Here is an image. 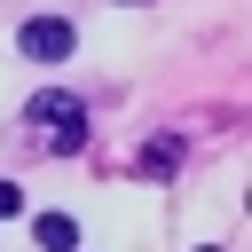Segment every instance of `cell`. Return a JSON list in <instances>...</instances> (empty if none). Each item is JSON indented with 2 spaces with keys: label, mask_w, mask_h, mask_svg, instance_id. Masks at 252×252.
Listing matches in <instances>:
<instances>
[{
  "label": "cell",
  "mask_w": 252,
  "mask_h": 252,
  "mask_svg": "<svg viewBox=\"0 0 252 252\" xmlns=\"http://www.w3.org/2000/svg\"><path fill=\"white\" fill-rule=\"evenodd\" d=\"M16 205H24V189H16V181H0V213H16Z\"/></svg>",
  "instance_id": "cell-4"
},
{
  "label": "cell",
  "mask_w": 252,
  "mask_h": 252,
  "mask_svg": "<svg viewBox=\"0 0 252 252\" xmlns=\"http://www.w3.org/2000/svg\"><path fill=\"white\" fill-rule=\"evenodd\" d=\"M32 134H39L47 150H63V158L87 150V102H79V94H55V87L32 94Z\"/></svg>",
  "instance_id": "cell-1"
},
{
  "label": "cell",
  "mask_w": 252,
  "mask_h": 252,
  "mask_svg": "<svg viewBox=\"0 0 252 252\" xmlns=\"http://www.w3.org/2000/svg\"><path fill=\"white\" fill-rule=\"evenodd\" d=\"M16 47H24L32 63H63V55H71V24H63V16H32V24L16 32Z\"/></svg>",
  "instance_id": "cell-2"
},
{
  "label": "cell",
  "mask_w": 252,
  "mask_h": 252,
  "mask_svg": "<svg viewBox=\"0 0 252 252\" xmlns=\"http://www.w3.org/2000/svg\"><path fill=\"white\" fill-rule=\"evenodd\" d=\"M39 244H47V252H71V244H79V228H71L63 213H47V220H39Z\"/></svg>",
  "instance_id": "cell-3"
}]
</instances>
